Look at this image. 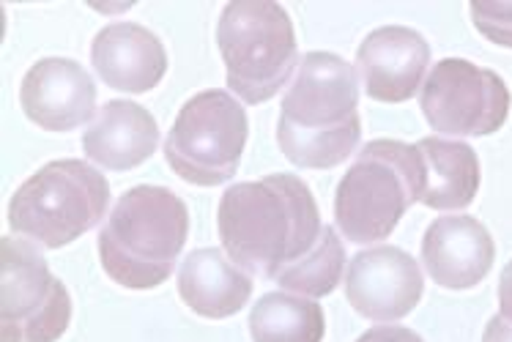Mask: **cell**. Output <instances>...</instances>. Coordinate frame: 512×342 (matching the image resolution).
I'll return each mask as SVG.
<instances>
[{
    "mask_svg": "<svg viewBox=\"0 0 512 342\" xmlns=\"http://www.w3.org/2000/svg\"><path fill=\"white\" fill-rule=\"evenodd\" d=\"M217 225L228 258L269 280L302 260L324 230L313 192L285 173L233 184L220 200Z\"/></svg>",
    "mask_w": 512,
    "mask_h": 342,
    "instance_id": "6da1fadb",
    "label": "cell"
},
{
    "mask_svg": "<svg viewBox=\"0 0 512 342\" xmlns=\"http://www.w3.org/2000/svg\"><path fill=\"white\" fill-rule=\"evenodd\" d=\"M356 72L337 55L307 52L280 107L277 143L293 165L326 170L354 154L362 137Z\"/></svg>",
    "mask_w": 512,
    "mask_h": 342,
    "instance_id": "7a4b0ae2",
    "label": "cell"
},
{
    "mask_svg": "<svg viewBox=\"0 0 512 342\" xmlns=\"http://www.w3.org/2000/svg\"><path fill=\"white\" fill-rule=\"evenodd\" d=\"M189 214L184 200L165 187H135L115 203L99 233L107 277L132 291L168 280L187 244Z\"/></svg>",
    "mask_w": 512,
    "mask_h": 342,
    "instance_id": "3957f363",
    "label": "cell"
},
{
    "mask_svg": "<svg viewBox=\"0 0 512 342\" xmlns=\"http://www.w3.org/2000/svg\"><path fill=\"white\" fill-rule=\"evenodd\" d=\"M425 165L417 146L376 140L362 148L335 195V219L354 244L384 241L408 208L422 200Z\"/></svg>",
    "mask_w": 512,
    "mask_h": 342,
    "instance_id": "277c9868",
    "label": "cell"
},
{
    "mask_svg": "<svg viewBox=\"0 0 512 342\" xmlns=\"http://www.w3.org/2000/svg\"><path fill=\"white\" fill-rule=\"evenodd\" d=\"M110 203L105 176L80 159H58L36 170L9 203V225L20 239L58 249L99 225Z\"/></svg>",
    "mask_w": 512,
    "mask_h": 342,
    "instance_id": "5b68a950",
    "label": "cell"
},
{
    "mask_svg": "<svg viewBox=\"0 0 512 342\" xmlns=\"http://www.w3.org/2000/svg\"><path fill=\"white\" fill-rule=\"evenodd\" d=\"M228 88L244 104L280 94L296 69V33L288 11L274 0H233L217 25Z\"/></svg>",
    "mask_w": 512,
    "mask_h": 342,
    "instance_id": "8992f818",
    "label": "cell"
},
{
    "mask_svg": "<svg viewBox=\"0 0 512 342\" xmlns=\"http://www.w3.org/2000/svg\"><path fill=\"white\" fill-rule=\"evenodd\" d=\"M247 113L225 91L192 96L165 140L170 170L189 184L220 187L236 176L247 146Z\"/></svg>",
    "mask_w": 512,
    "mask_h": 342,
    "instance_id": "52a82bcc",
    "label": "cell"
},
{
    "mask_svg": "<svg viewBox=\"0 0 512 342\" xmlns=\"http://www.w3.org/2000/svg\"><path fill=\"white\" fill-rule=\"evenodd\" d=\"M0 340L55 342L69 329L72 299L28 241H0Z\"/></svg>",
    "mask_w": 512,
    "mask_h": 342,
    "instance_id": "ba28073f",
    "label": "cell"
},
{
    "mask_svg": "<svg viewBox=\"0 0 512 342\" xmlns=\"http://www.w3.org/2000/svg\"><path fill=\"white\" fill-rule=\"evenodd\" d=\"M422 113L433 132L450 137H485L499 132L510 115V88L491 69L460 58L433 66L422 85Z\"/></svg>",
    "mask_w": 512,
    "mask_h": 342,
    "instance_id": "9c48e42d",
    "label": "cell"
},
{
    "mask_svg": "<svg viewBox=\"0 0 512 342\" xmlns=\"http://www.w3.org/2000/svg\"><path fill=\"white\" fill-rule=\"evenodd\" d=\"M425 291L417 260L398 247L359 252L345 274V299L362 318L400 321L414 310Z\"/></svg>",
    "mask_w": 512,
    "mask_h": 342,
    "instance_id": "30bf717a",
    "label": "cell"
},
{
    "mask_svg": "<svg viewBox=\"0 0 512 342\" xmlns=\"http://www.w3.org/2000/svg\"><path fill=\"white\" fill-rule=\"evenodd\" d=\"M22 110L47 132H72L96 118V85L80 63L44 58L22 80Z\"/></svg>",
    "mask_w": 512,
    "mask_h": 342,
    "instance_id": "8fae6325",
    "label": "cell"
},
{
    "mask_svg": "<svg viewBox=\"0 0 512 342\" xmlns=\"http://www.w3.org/2000/svg\"><path fill=\"white\" fill-rule=\"evenodd\" d=\"M428 63V42L403 25H387L373 31L356 55L367 96L387 104L408 102L411 96H417Z\"/></svg>",
    "mask_w": 512,
    "mask_h": 342,
    "instance_id": "7c38bea8",
    "label": "cell"
},
{
    "mask_svg": "<svg viewBox=\"0 0 512 342\" xmlns=\"http://www.w3.org/2000/svg\"><path fill=\"white\" fill-rule=\"evenodd\" d=\"M493 239L474 217H441L430 222L422 239V263L436 285L469 291L493 266Z\"/></svg>",
    "mask_w": 512,
    "mask_h": 342,
    "instance_id": "4fadbf2b",
    "label": "cell"
},
{
    "mask_svg": "<svg viewBox=\"0 0 512 342\" xmlns=\"http://www.w3.org/2000/svg\"><path fill=\"white\" fill-rule=\"evenodd\" d=\"M96 74L115 91L146 94L168 72V52L143 25L118 22L99 31L91 47Z\"/></svg>",
    "mask_w": 512,
    "mask_h": 342,
    "instance_id": "5bb4252c",
    "label": "cell"
},
{
    "mask_svg": "<svg viewBox=\"0 0 512 342\" xmlns=\"http://www.w3.org/2000/svg\"><path fill=\"white\" fill-rule=\"evenodd\" d=\"M159 126L146 107L115 99L107 102L83 135L85 156L107 170H132L154 156Z\"/></svg>",
    "mask_w": 512,
    "mask_h": 342,
    "instance_id": "9a60e30c",
    "label": "cell"
},
{
    "mask_svg": "<svg viewBox=\"0 0 512 342\" xmlns=\"http://www.w3.org/2000/svg\"><path fill=\"white\" fill-rule=\"evenodd\" d=\"M178 293L189 310L203 318H230L250 301L252 280L247 271L220 249H195L178 271Z\"/></svg>",
    "mask_w": 512,
    "mask_h": 342,
    "instance_id": "2e32d148",
    "label": "cell"
},
{
    "mask_svg": "<svg viewBox=\"0 0 512 342\" xmlns=\"http://www.w3.org/2000/svg\"><path fill=\"white\" fill-rule=\"evenodd\" d=\"M417 148L425 165L422 203L439 211L469 206L480 189V162L474 148L441 137H425Z\"/></svg>",
    "mask_w": 512,
    "mask_h": 342,
    "instance_id": "e0dca14e",
    "label": "cell"
},
{
    "mask_svg": "<svg viewBox=\"0 0 512 342\" xmlns=\"http://www.w3.org/2000/svg\"><path fill=\"white\" fill-rule=\"evenodd\" d=\"M324 310L299 293H266L250 312L252 342H321Z\"/></svg>",
    "mask_w": 512,
    "mask_h": 342,
    "instance_id": "ac0fdd59",
    "label": "cell"
},
{
    "mask_svg": "<svg viewBox=\"0 0 512 342\" xmlns=\"http://www.w3.org/2000/svg\"><path fill=\"white\" fill-rule=\"evenodd\" d=\"M343 269V244L337 239L335 230L324 228L321 239L315 241V247L302 260H296L288 269L280 271L274 277V282L283 285L285 291L299 293V296H307V299H321V296H329L340 285Z\"/></svg>",
    "mask_w": 512,
    "mask_h": 342,
    "instance_id": "d6986e66",
    "label": "cell"
},
{
    "mask_svg": "<svg viewBox=\"0 0 512 342\" xmlns=\"http://www.w3.org/2000/svg\"><path fill=\"white\" fill-rule=\"evenodd\" d=\"M471 20L485 39L512 50V3H471Z\"/></svg>",
    "mask_w": 512,
    "mask_h": 342,
    "instance_id": "ffe728a7",
    "label": "cell"
},
{
    "mask_svg": "<svg viewBox=\"0 0 512 342\" xmlns=\"http://www.w3.org/2000/svg\"><path fill=\"white\" fill-rule=\"evenodd\" d=\"M356 342H425L419 334H414L411 329H403V326H381V329H370Z\"/></svg>",
    "mask_w": 512,
    "mask_h": 342,
    "instance_id": "44dd1931",
    "label": "cell"
},
{
    "mask_svg": "<svg viewBox=\"0 0 512 342\" xmlns=\"http://www.w3.org/2000/svg\"><path fill=\"white\" fill-rule=\"evenodd\" d=\"M499 307H502V318L512 323V260L507 263L502 280H499Z\"/></svg>",
    "mask_w": 512,
    "mask_h": 342,
    "instance_id": "7402d4cb",
    "label": "cell"
},
{
    "mask_svg": "<svg viewBox=\"0 0 512 342\" xmlns=\"http://www.w3.org/2000/svg\"><path fill=\"white\" fill-rule=\"evenodd\" d=\"M482 342H512V323L507 321V318H493L491 323H488V329H485V337H482Z\"/></svg>",
    "mask_w": 512,
    "mask_h": 342,
    "instance_id": "603a6c76",
    "label": "cell"
}]
</instances>
